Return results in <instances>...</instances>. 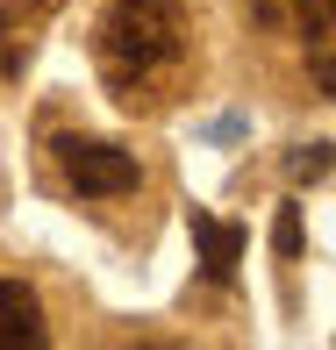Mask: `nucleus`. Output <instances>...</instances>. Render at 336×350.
I'll return each mask as SVG.
<instances>
[{
    "mask_svg": "<svg viewBox=\"0 0 336 350\" xmlns=\"http://www.w3.org/2000/svg\"><path fill=\"white\" fill-rule=\"evenodd\" d=\"M93 65L115 107L157 115L194 72V22L179 0H107L93 22Z\"/></svg>",
    "mask_w": 336,
    "mask_h": 350,
    "instance_id": "f257e3e1",
    "label": "nucleus"
},
{
    "mask_svg": "<svg viewBox=\"0 0 336 350\" xmlns=\"http://www.w3.org/2000/svg\"><path fill=\"white\" fill-rule=\"evenodd\" d=\"M51 150H57L65 186H72V193H86V200H122V193H136V186H143L136 157L122 150V143H101V136H57Z\"/></svg>",
    "mask_w": 336,
    "mask_h": 350,
    "instance_id": "f03ea898",
    "label": "nucleus"
},
{
    "mask_svg": "<svg viewBox=\"0 0 336 350\" xmlns=\"http://www.w3.org/2000/svg\"><path fill=\"white\" fill-rule=\"evenodd\" d=\"M250 22L308 36L315 51V93H329V0H250Z\"/></svg>",
    "mask_w": 336,
    "mask_h": 350,
    "instance_id": "7ed1b4c3",
    "label": "nucleus"
},
{
    "mask_svg": "<svg viewBox=\"0 0 336 350\" xmlns=\"http://www.w3.org/2000/svg\"><path fill=\"white\" fill-rule=\"evenodd\" d=\"M65 0H0V79H22L29 57H36L43 29Z\"/></svg>",
    "mask_w": 336,
    "mask_h": 350,
    "instance_id": "20e7f679",
    "label": "nucleus"
},
{
    "mask_svg": "<svg viewBox=\"0 0 336 350\" xmlns=\"http://www.w3.org/2000/svg\"><path fill=\"white\" fill-rule=\"evenodd\" d=\"M186 229H194V243H201L207 279H215V286H236V265H244V229H236V221H215L207 208L186 215Z\"/></svg>",
    "mask_w": 336,
    "mask_h": 350,
    "instance_id": "39448f33",
    "label": "nucleus"
},
{
    "mask_svg": "<svg viewBox=\"0 0 336 350\" xmlns=\"http://www.w3.org/2000/svg\"><path fill=\"white\" fill-rule=\"evenodd\" d=\"M43 343V300L22 279H0V350H36Z\"/></svg>",
    "mask_w": 336,
    "mask_h": 350,
    "instance_id": "423d86ee",
    "label": "nucleus"
},
{
    "mask_svg": "<svg viewBox=\"0 0 336 350\" xmlns=\"http://www.w3.org/2000/svg\"><path fill=\"white\" fill-rule=\"evenodd\" d=\"M286 172H294V179H322V172H329V143H315V150H300V157H294Z\"/></svg>",
    "mask_w": 336,
    "mask_h": 350,
    "instance_id": "0eeeda50",
    "label": "nucleus"
},
{
    "mask_svg": "<svg viewBox=\"0 0 336 350\" xmlns=\"http://www.w3.org/2000/svg\"><path fill=\"white\" fill-rule=\"evenodd\" d=\"M272 243H279V258H294V250H300V215H294V208H279V229H272Z\"/></svg>",
    "mask_w": 336,
    "mask_h": 350,
    "instance_id": "6e6552de",
    "label": "nucleus"
}]
</instances>
